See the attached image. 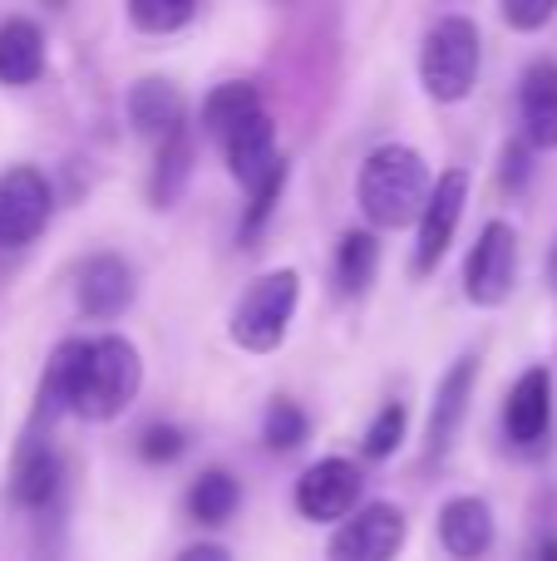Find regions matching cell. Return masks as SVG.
I'll return each instance as SVG.
<instances>
[{"label":"cell","instance_id":"cell-1","mask_svg":"<svg viewBox=\"0 0 557 561\" xmlns=\"http://www.w3.org/2000/svg\"><path fill=\"white\" fill-rule=\"evenodd\" d=\"M59 375H65V409L79 419H104L124 414L134 404L138 385H144V365L138 350L124 335H104V340H69L55 350Z\"/></svg>","mask_w":557,"mask_h":561},{"label":"cell","instance_id":"cell-2","mask_svg":"<svg viewBox=\"0 0 557 561\" xmlns=\"http://www.w3.org/2000/svg\"><path fill=\"white\" fill-rule=\"evenodd\" d=\"M430 168L414 148H375L361 168V207L375 227H405L424 213Z\"/></svg>","mask_w":557,"mask_h":561},{"label":"cell","instance_id":"cell-3","mask_svg":"<svg viewBox=\"0 0 557 561\" xmlns=\"http://www.w3.org/2000/svg\"><path fill=\"white\" fill-rule=\"evenodd\" d=\"M420 79L424 94L440 99V104H459L474 89V79H479V30H474L469 15H444L424 35Z\"/></svg>","mask_w":557,"mask_h":561},{"label":"cell","instance_id":"cell-4","mask_svg":"<svg viewBox=\"0 0 557 561\" xmlns=\"http://www.w3.org/2000/svg\"><path fill=\"white\" fill-rule=\"evenodd\" d=\"M296 296H302V280L296 272H266L252 280L242 300L232 310V340L252 355H266L286 340L292 330V316H296Z\"/></svg>","mask_w":557,"mask_h":561},{"label":"cell","instance_id":"cell-5","mask_svg":"<svg viewBox=\"0 0 557 561\" xmlns=\"http://www.w3.org/2000/svg\"><path fill=\"white\" fill-rule=\"evenodd\" d=\"M405 513L395 503H365L361 513H351L341 527H336L326 557L331 561H395L405 547Z\"/></svg>","mask_w":557,"mask_h":561},{"label":"cell","instance_id":"cell-6","mask_svg":"<svg viewBox=\"0 0 557 561\" xmlns=\"http://www.w3.org/2000/svg\"><path fill=\"white\" fill-rule=\"evenodd\" d=\"M361 503V468L351 458H321L296 478V513L306 523H341Z\"/></svg>","mask_w":557,"mask_h":561},{"label":"cell","instance_id":"cell-7","mask_svg":"<svg viewBox=\"0 0 557 561\" xmlns=\"http://www.w3.org/2000/svg\"><path fill=\"white\" fill-rule=\"evenodd\" d=\"M513 272H519V237L509 222H489L464 266V290L474 306H499L513 290Z\"/></svg>","mask_w":557,"mask_h":561},{"label":"cell","instance_id":"cell-8","mask_svg":"<svg viewBox=\"0 0 557 561\" xmlns=\"http://www.w3.org/2000/svg\"><path fill=\"white\" fill-rule=\"evenodd\" d=\"M464 197H469V173L464 168H450L440 173V183H430V197H424L420 213V237H414V266L430 272L454 242V227L464 217Z\"/></svg>","mask_w":557,"mask_h":561},{"label":"cell","instance_id":"cell-9","mask_svg":"<svg viewBox=\"0 0 557 561\" xmlns=\"http://www.w3.org/2000/svg\"><path fill=\"white\" fill-rule=\"evenodd\" d=\"M49 217V187L35 168L0 173V247H25Z\"/></svg>","mask_w":557,"mask_h":561},{"label":"cell","instance_id":"cell-10","mask_svg":"<svg viewBox=\"0 0 557 561\" xmlns=\"http://www.w3.org/2000/svg\"><path fill=\"white\" fill-rule=\"evenodd\" d=\"M223 148H227V168H232V173L242 178V187H252V193L282 168V158H276V128L262 108H257L242 128H232V134L223 138Z\"/></svg>","mask_w":557,"mask_h":561},{"label":"cell","instance_id":"cell-11","mask_svg":"<svg viewBox=\"0 0 557 561\" xmlns=\"http://www.w3.org/2000/svg\"><path fill=\"white\" fill-rule=\"evenodd\" d=\"M134 300V266L114 252H99L79 272V310L94 320H109Z\"/></svg>","mask_w":557,"mask_h":561},{"label":"cell","instance_id":"cell-12","mask_svg":"<svg viewBox=\"0 0 557 561\" xmlns=\"http://www.w3.org/2000/svg\"><path fill=\"white\" fill-rule=\"evenodd\" d=\"M474 375H479V359L464 355L454 359V369L440 379L434 389V409H430V458H444L459 438V424L469 414V389H474Z\"/></svg>","mask_w":557,"mask_h":561},{"label":"cell","instance_id":"cell-13","mask_svg":"<svg viewBox=\"0 0 557 561\" xmlns=\"http://www.w3.org/2000/svg\"><path fill=\"white\" fill-rule=\"evenodd\" d=\"M128 118H134V128L144 138H154V144L173 138L178 128H183V94H178V84H168V79H158V75L138 79V84L128 89Z\"/></svg>","mask_w":557,"mask_h":561},{"label":"cell","instance_id":"cell-14","mask_svg":"<svg viewBox=\"0 0 557 561\" xmlns=\"http://www.w3.org/2000/svg\"><path fill=\"white\" fill-rule=\"evenodd\" d=\"M548 419H553V379H548V369H528L509 394L503 428H509L513 444H538L548 434Z\"/></svg>","mask_w":557,"mask_h":561},{"label":"cell","instance_id":"cell-15","mask_svg":"<svg viewBox=\"0 0 557 561\" xmlns=\"http://www.w3.org/2000/svg\"><path fill=\"white\" fill-rule=\"evenodd\" d=\"M440 542L454 561H479L493 547V513L479 497H454L440 517Z\"/></svg>","mask_w":557,"mask_h":561},{"label":"cell","instance_id":"cell-16","mask_svg":"<svg viewBox=\"0 0 557 561\" xmlns=\"http://www.w3.org/2000/svg\"><path fill=\"white\" fill-rule=\"evenodd\" d=\"M45 69V35L35 20L10 15L0 25V84H35Z\"/></svg>","mask_w":557,"mask_h":561},{"label":"cell","instance_id":"cell-17","mask_svg":"<svg viewBox=\"0 0 557 561\" xmlns=\"http://www.w3.org/2000/svg\"><path fill=\"white\" fill-rule=\"evenodd\" d=\"M523 128L533 148H557V65L538 59L523 79Z\"/></svg>","mask_w":557,"mask_h":561},{"label":"cell","instance_id":"cell-18","mask_svg":"<svg viewBox=\"0 0 557 561\" xmlns=\"http://www.w3.org/2000/svg\"><path fill=\"white\" fill-rule=\"evenodd\" d=\"M59 488V458L49 444H25L20 448V463H15V478H10V493L15 503L25 507H45Z\"/></svg>","mask_w":557,"mask_h":561},{"label":"cell","instance_id":"cell-19","mask_svg":"<svg viewBox=\"0 0 557 561\" xmlns=\"http://www.w3.org/2000/svg\"><path fill=\"white\" fill-rule=\"evenodd\" d=\"M187 173H193V138H187V124L178 128L173 138L158 144V163H154V203L158 207H173L187 187Z\"/></svg>","mask_w":557,"mask_h":561},{"label":"cell","instance_id":"cell-20","mask_svg":"<svg viewBox=\"0 0 557 561\" xmlns=\"http://www.w3.org/2000/svg\"><path fill=\"white\" fill-rule=\"evenodd\" d=\"M237 503H242V493H237V478L227 473V468H207V473H197V483L187 488V513L207 527L227 523V517L237 513Z\"/></svg>","mask_w":557,"mask_h":561},{"label":"cell","instance_id":"cell-21","mask_svg":"<svg viewBox=\"0 0 557 561\" xmlns=\"http://www.w3.org/2000/svg\"><path fill=\"white\" fill-rule=\"evenodd\" d=\"M257 108H262V104H257V89L252 84H217L213 94L203 99V128L213 138H227L232 128H242Z\"/></svg>","mask_w":557,"mask_h":561},{"label":"cell","instance_id":"cell-22","mask_svg":"<svg viewBox=\"0 0 557 561\" xmlns=\"http://www.w3.org/2000/svg\"><path fill=\"white\" fill-rule=\"evenodd\" d=\"M375 266H380V242L371 232H345L336 247V280L345 296H361L375 280Z\"/></svg>","mask_w":557,"mask_h":561},{"label":"cell","instance_id":"cell-23","mask_svg":"<svg viewBox=\"0 0 557 561\" xmlns=\"http://www.w3.org/2000/svg\"><path fill=\"white\" fill-rule=\"evenodd\" d=\"M128 20L148 35H168L193 20V0H128Z\"/></svg>","mask_w":557,"mask_h":561},{"label":"cell","instance_id":"cell-24","mask_svg":"<svg viewBox=\"0 0 557 561\" xmlns=\"http://www.w3.org/2000/svg\"><path fill=\"white\" fill-rule=\"evenodd\" d=\"M262 434H266V444H272V448H282V454H286V448L306 444V434H311V424H306V414L292 404V399H276V404L266 409V428H262Z\"/></svg>","mask_w":557,"mask_h":561},{"label":"cell","instance_id":"cell-25","mask_svg":"<svg viewBox=\"0 0 557 561\" xmlns=\"http://www.w3.org/2000/svg\"><path fill=\"white\" fill-rule=\"evenodd\" d=\"M400 438H405V404H385L380 419L371 424V434H365V454L390 458L395 448H400Z\"/></svg>","mask_w":557,"mask_h":561},{"label":"cell","instance_id":"cell-26","mask_svg":"<svg viewBox=\"0 0 557 561\" xmlns=\"http://www.w3.org/2000/svg\"><path fill=\"white\" fill-rule=\"evenodd\" d=\"M282 187H286V163L276 168V173L266 178V183L252 193V207H247V222H242V232H247V237H257V227H262V222H266V213H272V207H276V197H282Z\"/></svg>","mask_w":557,"mask_h":561},{"label":"cell","instance_id":"cell-27","mask_svg":"<svg viewBox=\"0 0 557 561\" xmlns=\"http://www.w3.org/2000/svg\"><path fill=\"white\" fill-rule=\"evenodd\" d=\"M138 454H144L148 463H173V458L183 454V434L168 428V424H158V428H148V434L138 438Z\"/></svg>","mask_w":557,"mask_h":561},{"label":"cell","instance_id":"cell-28","mask_svg":"<svg viewBox=\"0 0 557 561\" xmlns=\"http://www.w3.org/2000/svg\"><path fill=\"white\" fill-rule=\"evenodd\" d=\"M503 20H509V25H519V30H533V25H543V20H553V0H538V5L509 0V5H503Z\"/></svg>","mask_w":557,"mask_h":561},{"label":"cell","instance_id":"cell-29","mask_svg":"<svg viewBox=\"0 0 557 561\" xmlns=\"http://www.w3.org/2000/svg\"><path fill=\"white\" fill-rule=\"evenodd\" d=\"M503 158H509V163H503V183H523V173H528V148H519V144H509V153H503Z\"/></svg>","mask_w":557,"mask_h":561},{"label":"cell","instance_id":"cell-30","mask_svg":"<svg viewBox=\"0 0 557 561\" xmlns=\"http://www.w3.org/2000/svg\"><path fill=\"white\" fill-rule=\"evenodd\" d=\"M178 561H232V557H227V552H223V547L203 542V547H187V552H183V557H178Z\"/></svg>","mask_w":557,"mask_h":561},{"label":"cell","instance_id":"cell-31","mask_svg":"<svg viewBox=\"0 0 557 561\" xmlns=\"http://www.w3.org/2000/svg\"><path fill=\"white\" fill-rule=\"evenodd\" d=\"M548 280H553V290H557V247H553V256H548Z\"/></svg>","mask_w":557,"mask_h":561},{"label":"cell","instance_id":"cell-32","mask_svg":"<svg viewBox=\"0 0 557 561\" xmlns=\"http://www.w3.org/2000/svg\"><path fill=\"white\" fill-rule=\"evenodd\" d=\"M538 561H557V542H548V547H543V552H538Z\"/></svg>","mask_w":557,"mask_h":561}]
</instances>
